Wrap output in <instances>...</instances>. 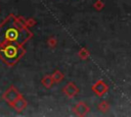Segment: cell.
I'll use <instances>...</instances> for the list:
<instances>
[{
  "instance_id": "1",
  "label": "cell",
  "mask_w": 131,
  "mask_h": 117,
  "mask_svg": "<svg viewBox=\"0 0 131 117\" xmlns=\"http://www.w3.org/2000/svg\"><path fill=\"white\" fill-rule=\"evenodd\" d=\"M3 38L5 40H9V41H12V42H21L23 39H21V34L19 32V30L11 24H7L3 27Z\"/></svg>"
},
{
  "instance_id": "2",
  "label": "cell",
  "mask_w": 131,
  "mask_h": 117,
  "mask_svg": "<svg viewBox=\"0 0 131 117\" xmlns=\"http://www.w3.org/2000/svg\"><path fill=\"white\" fill-rule=\"evenodd\" d=\"M19 50L14 46V45H7L2 51L1 55L2 57L7 60L8 62H14L18 57H19Z\"/></svg>"
}]
</instances>
